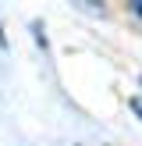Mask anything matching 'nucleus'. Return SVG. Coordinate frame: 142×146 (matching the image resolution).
<instances>
[{"label":"nucleus","instance_id":"obj_1","mask_svg":"<svg viewBox=\"0 0 142 146\" xmlns=\"http://www.w3.org/2000/svg\"><path fill=\"white\" fill-rule=\"evenodd\" d=\"M131 111H135V114H139V118H142V100H139V96L131 100Z\"/></svg>","mask_w":142,"mask_h":146},{"label":"nucleus","instance_id":"obj_2","mask_svg":"<svg viewBox=\"0 0 142 146\" xmlns=\"http://www.w3.org/2000/svg\"><path fill=\"white\" fill-rule=\"evenodd\" d=\"M131 7H135V14H142V0H131Z\"/></svg>","mask_w":142,"mask_h":146}]
</instances>
